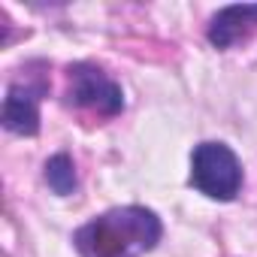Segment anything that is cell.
<instances>
[{"label":"cell","instance_id":"2","mask_svg":"<svg viewBox=\"0 0 257 257\" xmlns=\"http://www.w3.org/2000/svg\"><path fill=\"white\" fill-rule=\"evenodd\" d=\"M191 185L209 200L230 203L242 188V164L224 143H200L191 158Z\"/></svg>","mask_w":257,"mask_h":257},{"label":"cell","instance_id":"6","mask_svg":"<svg viewBox=\"0 0 257 257\" xmlns=\"http://www.w3.org/2000/svg\"><path fill=\"white\" fill-rule=\"evenodd\" d=\"M43 176H46V185H49L58 197H70V194L76 191V185H79V179H76V164H73V158L64 155V152H58V155H52V158L46 161Z\"/></svg>","mask_w":257,"mask_h":257},{"label":"cell","instance_id":"4","mask_svg":"<svg viewBox=\"0 0 257 257\" xmlns=\"http://www.w3.org/2000/svg\"><path fill=\"white\" fill-rule=\"evenodd\" d=\"M40 100H43V88L10 85L4 97V112H0L4 127L19 137H37L40 134Z\"/></svg>","mask_w":257,"mask_h":257},{"label":"cell","instance_id":"3","mask_svg":"<svg viewBox=\"0 0 257 257\" xmlns=\"http://www.w3.org/2000/svg\"><path fill=\"white\" fill-rule=\"evenodd\" d=\"M70 103L97 109L100 115H118L124 109L121 85L91 64L70 67Z\"/></svg>","mask_w":257,"mask_h":257},{"label":"cell","instance_id":"5","mask_svg":"<svg viewBox=\"0 0 257 257\" xmlns=\"http://www.w3.org/2000/svg\"><path fill=\"white\" fill-rule=\"evenodd\" d=\"M257 25V4H233L215 13L209 25V43L215 49H230L248 28Z\"/></svg>","mask_w":257,"mask_h":257},{"label":"cell","instance_id":"1","mask_svg":"<svg viewBox=\"0 0 257 257\" xmlns=\"http://www.w3.org/2000/svg\"><path fill=\"white\" fill-rule=\"evenodd\" d=\"M161 218L143 206H124L103 212L76 233L82 257H137L161 242Z\"/></svg>","mask_w":257,"mask_h":257}]
</instances>
